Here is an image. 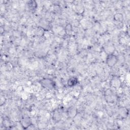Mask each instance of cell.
<instances>
[{
	"mask_svg": "<svg viewBox=\"0 0 130 130\" xmlns=\"http://www.w3.org/2000/svg\"><path fill=\"white\" fill-rule=\"evenodd\" d=\"M40 84L43 87L48 89H52L55 85L54 81L48 78H45L41 80L40 81Z\"/></svg>",
	"mask_w": 130,
	"mask_h": 130,
	"instance_id": "obj_1",
	"label": "cell"
},
{
	"mask_svg": "<svg viewBox=\"0 0 130 130\" xmlns=\"http://www.w3.org/2000/svg\"><path fill=\"white\" fill-rule=\"evenodd\" d=\"M78 83V79L75 77H71L67 81V84L69 87L75 86Z\"/></svg>",
	"mask_w": 130,
	"mask_h": 130,
	"instance_id": "obj_3",
	"label": "cell"
},
{
	"mask_svg": "<svg viewBox=\"0 0 130 130\" xmlns=\"http://www.w3.org/2000/svg\"><path fill=\"white\" fill-rule=\"evenodd\" d=\"M118 62L117 57L114 54H109L106 58V63L110 67H114Z\"/></svg>",
	"mask_w": 130,
	"mask_h": 130,
	"instance_id": "obj_2",
	"label": "cell"
}]
</instances>
